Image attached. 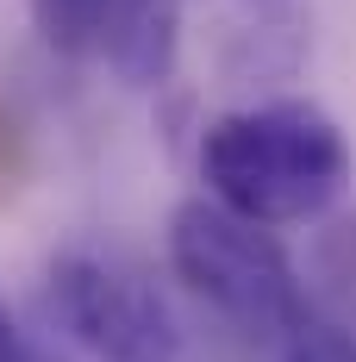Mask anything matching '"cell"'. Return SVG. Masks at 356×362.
Wrapping results in <instances>:
<instances>
[{
    "mask_svg": "<svg viewBox=\"0 0 356 362\" xmlns=\"http://www.w3.org/2000/svg\"><path fill=\"white\" fill-rule=\"evenodd\" d=\"M356 175L350 138L313 100H256L200 132L207 200L250 225H306L344 200Z\"/></svg>",
    "mask_w": 356,
    "mask_h": 362,
    "instance_id": "cell-1",
    "label": "cell"
},
{
    "mask_svg": "<svg viewBox=\"0 0 356 362\" xmlns=\"http://www.w3.org/2000/svg\"><path fill=\"white\" fill-rule=\"evenodd\" d=\"M169 269L188 281V293H200L219 319L244 331L282 337L306 313L300 275H294L287 250L269 238V225L225 213L207 194L181 200L169 213Z\"/></svg>",
    "mask_w": 356,
    "mask_h": 362,
    "instance_id": "cell-2",
    "label": "cell"
},
{
    "mask_svg": "<svg viewBox=\"0 0 356 362\" xmlns=\"http://www.w3.org/2000/svg\"><path fill=\"white\" fill-rule=\"evenodd\" d=\"M44 313L94 362H181V325L169 300L113 250L75 244L57 256L44 275Z\"/></svg>",
    "mask_w": 356,
    "mask_h": 362,
    "instance_id": "cell-3",
    "label": "cell"
},
{
    "mask_svg": "<svg viewBox=\"0 0 356 362\" xmlns=\"http://www.w3.org/2000/svg\"><path fill=\"white\" fill-rule=\"evenodd\" d=\"M38 37L69 63H107L125 88H163L181 50V0H25Z\"/></svg>",
    "mask_w": 356,
    "mask_h": 362,
    "instance_id": "cell-4",
    "label": "cell"
},
{
    "mask_svg": "<svg viewBox=\"0 0 356 362\" xmlns=\"http://www.w3.org/2000/svg\"><path fill=\"white\" fill-rule=\"evenodd\" d=\"M282 362H356V331L319 319L313 306L282 331Z\"/></svg>",
    "mask_w": 356,
    "mask_h": 362,
    "instance_id": "cell-5",
    "label": "cell"
},
{
    "mask_svg": "<svg viewBox=\"0 0 356 362\" xmlns=\"http://www.w3.org/2000/svg\"><path fill=\"white\" fill-rule=\"evenodd\" d=\"M0 362H63V356H57L50 344H38L32 331L6 313V300H0Z\"/></svg>",
    "mask_w": 356,
    "mask_h": 362,
    "instance_id": "cell-6",
    "label": "cell"
},
{
    "mask_svg": "<svg viewBox=\"0 0 356 362\" xmlns=\"http://www.w3.org/2000/svg\"><path fill=\"white\" fill-rule=\"evenodd\" d=\"M256 6H269V0H256Z\"/></svg>",
    "mask_w": 356,
    "mask_h": 362,
    "instance_id": "cell-7",
    "label": "cell"
}]
</instances>
